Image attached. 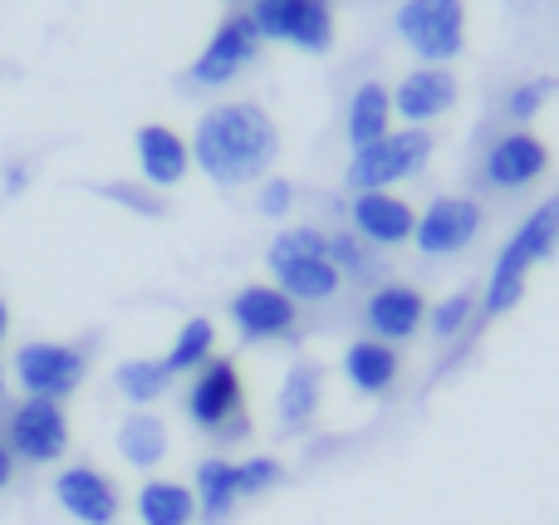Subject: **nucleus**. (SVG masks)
<instances>
[{
	"instance_id": "nucleus-21",
	"label": "nucleus",
	"mask_w": 559,
	"mask_h": 525,
	"mask_svg": "<svg viewBox=\"0 0 559 525\" xmlns=\"http://www.w3.org/2000/svg\"><path fill=\"white\" fill-rule=\"evenodd\" d=\"M114 452L123 467L157 477V467L173 457V428H167V418L157 408H128L123 422L114 428Z\"/></svg>"
},
{
	"instance_id": "nucleus-26",
	"label": "nucleus",
	"mask_w": 559,
	"mask_h": 525,
	"mask_svg": "<svg viewBox=\"0 0 559 525\" xmlns=\"http://www.w3.org/2000/svg\"><path fill=\"white\" fill-rule=\"evenodd\" d=\"M114 393L128 403V408H157L163 398H173L177 393V379L167 373L163 354H157V359L138 354V359H123L114 369Z\"/></svg>"
},
{
	"instance_id": "nucleus-5",
	"label": "nucleus",
	"mask_w": 559,
	"mask_h": 525,
	"mask_svg": "<svg viewBox=\"0 0 559 525\" xmlns=\"http://www.w3.org/2000/svg\"><path fill=\"white\" fill-rule=\"evenodd\" d=\"M437 157L432 128H393L378 143L348 147L344 163V192H397V187L417 182Z\"/></svg>"
},
{
	"instance_id": "nucleus-23",
	"label": "nucleus",
	"mask_w": 559,
	"mask_h": 525,
	"mask_svg": "<svg viewBox=\"0 0 559 525\" xmlns=\"http://www.w3.org/2000/svg\"><path fill=\"white\" fill-rule=\"evenodd\" d=\"M397 118H393V88L383 79H364L354 84V94L344 98V138L348 147H364L378 143L383 133H393Z\"/></svg>"
},
{
	"instance_id": "nucleus-11",
	"label": "nucleus",
	"mask_w": 559,
	"mask_h": 525,
	"mask_svg": "<svg viewBox=\"0 0 559 525\" xmlns=\"http://www.w3.org/2000/svg\"><path fill=\"white\" fill-rule=\"evenodd\" d=\"M466 0H397L393 10V35L417 64H447L466 55Z\"/></svg>"
},
{
	"instance_id": "nucleus-9",
	"label": "nucleus",
	"mask_w": 559,
	"mask_h": 525,
	"mask_svg": "<svg viewBox=\"0 0 559 525\" xmlns=\"http://www.w3.org/2000/svg\"><path fill=\"white\" fill-rule=\"evenodd\" d=\"M491 212L476 192H437L417 206V231H413V255L423 261H462L481 246Z\"/></svg>"
},
{
	"instance_id": "nucleus-3",
	"label": "nucleus",
	"mask_w": 559,
	"mask_h": 525,
	"mask_svg": "<svg viewBox=\"0 0 559 525\" xmlns=\"http://www.w3.org/2000/svg\"><path fill=\"white\" fill-rule=\"evenodd\" d=\"M182 418L197 438L212 442V452H231L251 442V398H246V373L231 354H216L212 363L182 379Z\"/></svg>"
},
{
	"instance_id": "nucleus-20",
	"label": "nucleus",
	"mask_w": 559,
	"mask_h": 525,
	"mask_svg": "<svg viewBox=\"0 0 559 525\" xmlns=\"http://www.w3.org/2000/svg\"><path fill=\"white\" fill-rule=\"evenodd\" d=\"M133 163L138 182L153 192H177L192 177V143L173 123H143L133 133Z\"/></svg>"
},
{
	"instance_id": "nucleus-28",
	"label": "nucleus",
	"mask_w": 559,
	"mask_h": 525,
	"mask_svg": "<svg viewBox=\"0 0 559 525\" xmlns=\"http://www.w3.org/2000/svg\"><path fill=\"white\" fill-rule=\"evenodd\" d=\"M324 251H329V261L338 265V275L348 281V290H368V285H378L388 275V255H378L373 246H364L348 226H324Z\"/></svg>"
},
{
	"instance_id": "nucleus-35",
	"label": "nucleus",
	"mask_w": 559,
	"mask_h": 525,
	"mask_svg": "<svg viewBox=\"0 0 559 525\" xmlns=\"http://www.w3.org/2000/svg\"><path fill=\"white\" fill-rule=\"evenodd\" d=\"M15 477H20V467H15V457H10L5 438H0V497H5V491L15 487Z\"/></svg>"
},
{
	"instance_id": "nucleus-32",
	"label": "nucleus",
	"mask_w": 559,
	"mask_h": 525,
	"mask_svg": "<svg viewBox=\"0 0 559 525\" xmlns=\"http://www.w3.org/2000/svg\"><path fill=\"white\" fill-rule=\"evenodd\" d=\"M251 206H255V216H265V222H280V226H285L289 216H295V206H299V182H289V177L271 172L265 182L251 187Z\"/></svg>"
},
{
	"instance_id": "nucleus-29",
	"label": "nucleus",
	"mask_w": 559,
	"mask_h": 525,
	"mask_svg": "<svg viewBox=\"0 0 559 525\" xmlns=\"http://www.w3.org/2000/svg\"><path fill=\"white\" fill-rule=\"evenodd\" d=\"M555 98H559V79L555 74L515 79V84L501 94V123L506 128H535V118H540Z\"/></svg>"
},
{
	"instance_id": "nucleus-31",
	"label": "nucleus",
	"mask_w": 559,
	"mask_h": 525,
	"mask_svg": "<svg viewBox=\"0 0 559 525\" xmlns=\"http://www.w3.org/2000/svg\"><path fill=\"white\" fill-rule=\"evenodd\" d=\"M88 192H98L104 202H114V206H123V212L143 216V222H163V216H167V196L153 192V187H143V182H123V177H114V182H94Z\"/></svg>"
},
{
	"instance_id": "nucleus-34",
	"label": "nucleus",
	"mask_w": 559,
	"mask_h": 525,
	"mask_svg": "<svg viewBox=\"0 0 559 525\" xmlns=\"http://www.w3.org/2000/svg\"><path fill=\"white\" fill-rule=\"evenodd\" d=\"M5 349H10V305H5V295H0V403H5V393H10V373H5Z\"/></svg>"
},
{
	"instance_id": "nucleus-6",
	"label": "nucleus",
	"mask_w": 559,
	"mask_h": 525,
	"mask_svg": "<svg viewBox=\"0 0 559 525\" xmlns=\"http://www.w3.org/2000/svg\"><path fill=\"white\" fill-rule=\"evenodd\" d=\"M88 369H94L88 344H69V339H20L15 349L5 354L10 389H15L20 398L69 403L88 383Z\"/></svg>"
},
{
	"instance_id": "nucleus-14",
	"label": "nucleus",
	"mask_w": 559,
	"mask_h": 525,
	"mask_svg": "<svg viewBox=\"0 0 559 525\" xmlns=\"http://www.w3.org/2000/svg\"><path fill=\"white\" fill-rule=\"evenodd\" d=\"M427 305L432 300L423 295V285L383 275V281L368 285L364 300H358V334L383 339V344H393V349H407L413 339L427 334Z\"/></svg>"
},
{
	"instance_id": "nucleus-12",
	"label": "nucleus",
	"mask_w": 559,
	"mask_h": 525,
	"mask_svg": "<svg viewBox=\"0 0 559 525\" xmlns=\"http://www.w3.org/2000/svg\"><path fill=\"white\" fill-rule=\"evenodd\" d=\"M226 324L246 349H271V344H295L305 334V310L271 281H246L226 300Z\"/></svg>"
},
{
	"instance_id": "nucleus-33",
	"label": "nucleus",
	"mask_w": 559,
	"mask_h": 525,
	"mask_svg": "<svg viewBox=\"0 0 559 525\" xmlns=\"http://www.w3.org/2000/svg\"><path fill=\"white\" fill-rule=\"evenodd\" d=\"M29 182H35V163H29V157H5V163H0V196H5V202L25 196Z\"/></svg>"
},
{
	"instance_id": "nucleus-13",
	"label": "nucleus",
	"mask_w": 559,
	"mask_h": 525,
	"mask_svg": "<svg viewBox=\"0 0 559 525\" xmlns=\"http://www.w3.org/2000/svg\"><path fill=\"white\" fill-rule=\"evenodd\" d=\"M265 45H285L295 55H329L338 39L334 0H246Z\"/></svg>"
},
{
	"instance_id": "nucleus-10",
	"label": "nucleus",
	"mask_w": 559,
	"mask_h": 525,
	"mask_svg": "<svg viewBox=\"0 0 559 525\" xmlns=\"http://www.w3.org/2000/svg\"><path fill=\"white\" fill-rule=\"evenodd\" d=\"M0 438H5L15 467L45 472L59 467L69 457V442H74V428H69V408L49 398H10L5 413H0Z\"/></svg>"
},
{
	"instance_id": "nucleus-2",
	"label": "nucleus",
	"mask_w": 559,
	"mask_h": 525,
	"mask_svg": "<svg viewBox=\"0 0 559 525\" xmlns=\"http://www.w3.org/2000/svg\"><path fill=\"white\" fill-rule=\"evenodd\" d=\"M555 255H559V192L540 196L511 226V236L496 246L491 265H486V281L476 285V295H481V330L521 310L525 290H531V275L540 265H550Z\"/></svg>"
},
{
	"instance_id": "nucleus-4",
	"label": "nucleus",
	"mask_w": 559,
	"mask_h": 525,
	"mask_svg": "<svg viewBox=\"0 0 559 525\" xmlns=\"http://www.w3.org/2000/svg\"><path fill=\"white\" fill-rule=\"evenodd\" d=\"M324 236L329 231L314 222H285L265 241V275L299 310H329L348 295V281L324 251Z\"/></svg>"
},
{
	"instance_id": "nucleus-16",
	"label": "nucleus",
	"mask_w": 559,
	"mask_h": 525,
	"mask_svg": "<svg viewBox=\"0 0 559 525\" xmlns=\"http://www.w3.org/2000/svg\"><path fill=\"white\" fill-rule=\"evenodd\" d=\"M49 497L74 525H118L123 521V491L94 462H59Z\"/></svg>"
},
{
	"instance_id": "nucleus-1",
	"label": "nucleus",
	"mask_w": 559,
	"mask_h": 525,
	"mask_svg": "<svg viewBox=\"0 0 559 525\" xmlns=\"http://www.w3.org/2000/svg\"><path fill=\"white\" fill-rule=\"evenodd\" d=\"M192 172L216 192H251L280 163V123L255 98H216L192 123Z\"/></svg>"
},
{
	"instance_id": "nucleus-17",
	"label": "nucleus",
	"mask_w": 559,
	"mask_h": 525,
	"mask_svg": "<svg viewBox=\"0 0 559 525\" xmlns=\"http://www.w3.org/2000/svg\"><path fill=\"white\" fill-rule=\"evenodd\" d=\"M388 88H393L397 128H432V133H437V123L456 108V98H462V84H456V74L447 64H413Z\"/></svg>"
},
{
	"instance_id": "nucleus-27",
	"label": "nucleus",
	"mask_w": 559,
	"mask_h": 525,
	"mask_svg": "<svg viewBox=\"0 0 559 525\" xmlns=\"http://www.w3.org/2000/svg\"><path fill=\"white\" fill-rule=\"evenodd\" d=\"M216 344H222V334H216V320H206V314H187V320L177 324V334H173V344H167V354H163L167 373H173L177 383L192 379L202 363H212L216 354H222Z\"/></svg>"
},
{
	"instance_id": "nucleus-18",
	"label": "nucleus",
	"mask_w": 559,
	"mask_h": 525,
	"mask_svg": "<svg viewBox=\"0 0 559 525\" xmlns=\"http://www.w3.org/2000/svg\"><path fill=\"white\" fill-rule=\"evenodd\" d=\"M338 379L354 398L364 403H383L403 389V349L383 339H368V334H354L338 354Z\"/></svg>"
},
{
	"instance_id": "nucleus-8",
	"label": "nucleus",
	"mask_w": 559,
	"mask_h": 525,
	"mask_svg": "<svg viewBox=\"0 0 559 525\" xmlns=\"http://www.w3.org/2000/svg\"><path fill=\"white\" fill-rule=\"evenodd\" d=\"M261 55H265L261 29H255V20L246 15V5H236L216 20L206 45L197 49V59L182 74V88L187 94H226V88L241 84V79L261 64Z\"/></svg>"
},
{
	"instance_id": "nucleus-7",
	"label": "nucleus",
	"mask_w": 559,
	"mask_h": 525,
	"mask_svg": "<svg viewBox=\"0 0 559 525\" xmlns=\"http://www.w3.org/2000/svg\"><path fill=\"white\" fill-rule=\"evenodd\" d=\"M555 172V153L535 128H501L491 143L481 147L472 167V182L476 196H525V192H540Z\"/></svg>"
},
{
	"instance_id": "nucleus-24",
	"label": "nucleus",
	"mask_w": 559,
	"mask_h": 525,
	"mask_svg": "<svg viewBox=\"0 0 559 525\" xmlns=\"http://www.w3.org/2000/svg\"><path fill=\"white\" fill-rule=\"evenodd\" d=\"M133 521L138 525H202L197 497L177 477H143L133 491Z\"/></svg>"
},
{
	"instance_id": "nucleus-25",
	"label": "nucleus",
	"mask_w": 559,
	"mask_h": 525,
	"mask_svg": "<svg viewBox=\"0 0 559 525\" xmlns=\"http://www.w3.org/2000/svg\"><path fill=\"white\" fill-rule=\"evenodd\" d=\"M481 334V295L472 285L442 295V300L427 305V339L442 344V349H466V344Z\"/></svg>"
},
{
	"instance_id": "nucleus-15",
	"label": "nucleus",
	"mask_w": 559,
	"mask_h": 525,
	"mask_svg": "<svg viewBox=\"0 0 559 525\" xmlns=\"http://www.w3.org/2000/svg\"><path fill=\"white\" fill-rule=\"evenodd\" d=\"M338 212H344L348 231H354L364 246H373L378 255L413 251V231H417L413 196H403V192H348Z\"/></svg>"
},
{
	"instance_id": "nucleus-30",
	"label": "nucleus",
	"mask_w": 559,
	"mask_h": 525,
	"mask_svg": "<svg viewBox=\"0 0 559 525\" xmlns=\"http://www.w3.org/2000/svg\"><path fill=\"white\" fill-rule=\"evenodd\" d=\"M236 481H241V501L251 506V501H265L285 487L289 467L271 452H251V457H236Z\"/></svg>"
},
{
	"instance_id": "nucleus-19",
	"label": "nucleus",
	"mask_w": 559,
	"mask_h": 525,
	"mask_svg": "<svg viewBox=\"0 0 559 525\" xmlns=\"http://www.w3.org/2000/svg\"><path fill=\"white\" fill-rule=\"evenodd\" d=\"M324 363L319 359H289V369L280 373L275 389V428L280 438H309L324 413Z\"/></svg>"
},
{
	"instance_id": "nucleus-22",
	"label": "nucleus",
	"mask_w": 559,
	"mask_h": 525,
	"mask_svg": "<svg viewBox=\"0 0 559 525\" xmlns=\"http://www.w3.org/2000/svg\"><path fill=\"white\" fill-rule=\"evenodd\" d=\"M187 487H192V497H197V516H202V525H226L246 506L231 452H206V457L192 467V481H187Z\"/></svg>"
},
{
	"instance_id": "nucleus-36",
	"label": "nucleus",
	"mask_w": 559,
	"mask_h": 525,
	"mask_svg": "<svg viewBox=\"0 0 559 525\" xmlns=\"http://www.w3.org/2000/svg\"><path fill=\"white\" fill-rule=\"evenodd\" d=\"M226 5H231V10H236V5H246V0H226Z\"/></svg>"
}]
</instances>
